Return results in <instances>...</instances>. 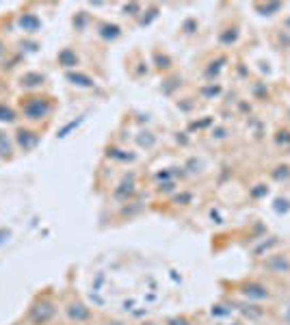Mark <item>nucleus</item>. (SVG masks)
<instances>
[{"label":"nucleus","mask_w":290,"mask_h":325,"mask_svg":"<svg viewBox=\"0 0 290 325\" xmlns=\"http://www.w3.org/2000/svg\"><path fill=\"white\" fill-rule=\"evenodd\" d=\"M48 111H50V106H43L41 104V98H31V100L24 104V113L31 119H39L41 115H46Z\"/></svg>","instance_id":"1"},{"label":"nucleus","mask_w":290,"mask_h":325,"mask_svg":"<svg viewBox=\"0 0 290 325\" xmlns=\"http://www.w3.org/2000/svg\"><path fill=\"white\" fill-rule=\"evenodd\" d=\"M9 152H11V148H9L7 134H4V132H0V156H9Z\"/></svg>","instance_id":"2"},{"label":"nucleus","mask_w":290,"mask_h":325,"mask_svg":"<svg viewBox=\"0 0 290 325\" xmlns=\"http://www.w3.org/2000/svg\"><path fill=\"white\" fill-rule=\"evenodd\" d=\"M20 22H22V26H24V24L29 26V24H31V31H35L37 26H39V20H37V18H32V15H24V18H22Z\"/></svg>","instance_id":"3"},{"label":"nucleus","mask_w":290,"mask_h":325,"mask_svg":"<svg viewBox=\"0 0 290 325\" xmlns=\"http://www.w3.org/2000/svg\"><path fill=\"white\" fill-rule=\"evenodd\" d=\"M0 119H4V122H11V119H13V111H11V108H7L4 104H0Z\"/></svg>","instance_id":"4"}]
</instances>
